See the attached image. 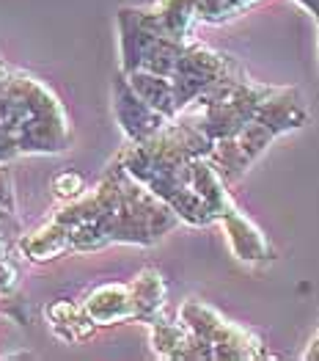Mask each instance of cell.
<instances>
[{
    "label": "cell",
    "mask_w": 319,
    "mask_h": 361,
    "mask_svg": "<svg viewBox=\"0 0 319 361\" xmlns=\"http://www.w3.org/2000/svg\"><path fill=\"white\" fill-rule=\"evenodd\" d=\"M182 224L160 196L135 180L118 154L94 188L66 199L50 221L17 240L28 262H53L66 254H88L108 245H154Z\"/></svg>",
    "instance_id": "1"
},
{
    "label": "cell",
    "mask_w": 319,
    "mask_h": 361,
    "mask_svg": "<svg viewBox=\"0 0 319 361\" xmlns=\"http://www.w3.org/2000/svg\"><path fill=\"white\" fill-rule=\"evenodd\" d=\"M121 63L130 86L165 119H179L248 78L242 63L199 39H171L141 23L135 6L118 11Z\"/></svg>",
    "instance_id": "2"
},
{
    "label": "cell",
    "mask_w": 319,
    "mask_h": 361,
    "mask_svg": "<svg viewBox=\"0 0 319 361\" xmlns=\"http://www.w3.org/2000/svg\"><path fill=\"white\" fill-rule=\"evenodd\" d=\"M209 152L212 141L187 114H182L151 138L138 144L127 141L118 149V160L135 180L160 196L182 218V224L209 226L215 224V215L196 190V163L199 157H209Z\"/></svg>",
    "instance_id": "3"
},
{
    "label": "cell",
    "mask_w": 319,
    "mask_h": 361,
    "mask_svg": "<svg viewBox=\"0 0 319 361\" xmlns=\"http://www.w3.org/2000/svg\"><path fill=\"white\" fill-rule=\"evenodd\" d=\"M0 144L14 157L58 154L72 144V124L47 83L0 59Z\"/></svg>",
    "instance_id": "4"
},
{
    "label": "cell",
    "mask_w": 319,
    "mask_h": 361,
    "mask_svg": "<svg viewBox=\"0 0 319 361\" xmlns=\"http://www.w3.org/2000/svg\"><path fill=\"white\" fill-rule=\"evenodd\" d=\"M308 124V108L300 89L294 86H281L275 99L267 105V111L254 121L248 130H242L237 138L215 144L209 152V160L215 163V169L223 174V180L234 185L245 177V171L259 160L267 152V147L300 127Z\"/></svg>",
    "instance_id": "5"
},
{
    "label": "cell",
    "mask_w": 319,
    "mask_h": 361,
    "mask_svg": "<svg viewBox=\"0 0 319 361\" xmlns=\"http://www.w3.org/2000/svg\"><path fill=\"white\" fill-rule=\"evenodd\" d=\"M83 312L96 329L118 323H144L151 326L168 309V287L157 268H144L132 281L99 284L83 295Z\"/></svg>",
    "instance_id": "6"
},
{
    "label": "cell",
    "mask_w": 319,
    "mask_h": 361,
    "mask_svg": "<svg viewBox=\"0 0 319 361\" xmlns=\"http://www.w3.org/2000/svg\"><path fill=\"white\" fill-rule=\"evenodd\" d=\"M179 320L193 331L201 361H261L273 359L259 331L239 326L201 298H187L179 306Z\"/></svg>",
    "instance_id": "7"
},
{
    "label": "cell",
    "mask_w": 319,
    "mask_h": 361,
    "mask_svg": "<svg viewBox=\"0 0 319 361\" xmlns=\"http://www.w3.org/2000/svg\"><path fill=\"white\" fill-rule=\"evenodd\" d=\"M261 0H157L151 6H135V14L151 30L171 39H193L196 25H223L245 14ZM319 20V0H297Z\"/></svg>",
    "instance_id": "8"
},
{
    "label": "cell",
    "mask_w": 319,
    "mask_h": 361,
    "mask_svg": "<svg viewBox=\"0 0 319 361\" xmlns=\"http://www.w3.org/2000/svg\"><path fill=\"white\" fill-rule=\"evenodd\" d=\"M113 114L130 144H138L151 138L157 130H163L171 119H165L160 111H154L138 91L130 86L127 75L118 69L113 75Z\"/></svg>",
    "instance_id": "9"
},
{
    "label": "cell",
    "mask_w": 319,
    "mask_h": 361,
    "mask_svg": "<svg viewBox=\"0 0 319 361\" xmlns=\"http://www.w3.org/2000/svg\"><path fill=\"white\" fill-rule=\"evenodd\" d=\"M44 317H47V326L50 331L56 334L58 339L75 345V342H86L91 334L96 331V326L91 323L83 306L72 301H56L44 309Z\"/></svg>",
    "instance_id": "10"
},
{
    "label": "cell",
    "mask_w": 319,
    "mask_h": 361,
    "mask_svg": "<svg viewBox=\"0 0 319 361\" xmlns=\"http://www.w3.org/2000/svg\"><path fill=\"white\" fill-rule=\"evenodd\" d=\"M53 190L58 193L61 199H75V196H80L86 190V180L77 171H63L53 180Z\"/></svg>",
    "instance_id": "11"
},
{
    "label": "cell",
    "mask_w": 319,
    "mask_h": 361,
    "mask_svg": "<svg viewBox=\"0 0 319 361\" xmlns=\"http://www.w3.org/2000/svg\"><path fill=\"white\" fill-rule=\"evenodd\" d=\"M303 359H306V361H319V329H317V334L311 336V342H308V348H306Z\"/></svg>",
    "instance_id": "12"
},
{
    "label": "cell",
    "mask_w": 319,
    "mask_h": 361,
    "mask_svg": "<svg viewBox=\"0 0 319 361\" xmlns=\"http://www.w3.org/2000/svg\"><path fill=\"white\" fill-rule=\"evenodd\" d=\"M317 23H319V20H317Z\"/></svg>",
    "instance_id": "13"
}]
</instances>
